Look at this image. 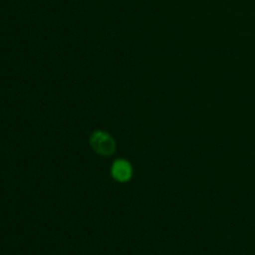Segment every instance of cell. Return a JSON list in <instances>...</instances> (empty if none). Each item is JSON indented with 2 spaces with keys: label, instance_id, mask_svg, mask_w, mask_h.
<instances>
[{
  "label": "cell",
  "instance_id": "obj_1",
  "mask_svg": "<svg viewBox=\"0 0 255 255\" xmlns=\"http://www.w3.org/2000/svg\"><path fill=\"white\" fill-rule=\"evenodd\" d=\"M90 143L96 153L104 157L111 156L116 149V143H115L114 138L109 133L102 131H96L95 133H92Z\"/></svg>",
  "mask_w": 255,
  "mask_h": 255
},
{
  "label": "cell",
  "instance_id": "obj_2",
  "mask_svg": "<svg viewBox=\"0 0 255 255\" xmlns=\"http://www.w3.org/2000/svg\"><path fill=\"white\" fill-rule=\"evenodd\" d=\"M112 177L119 182H127L132 177L131 164L125 159H119L112 166Z\"/></svg>",
  "mask_w": 255,
  "mask_h": 255
}]
</instances>
